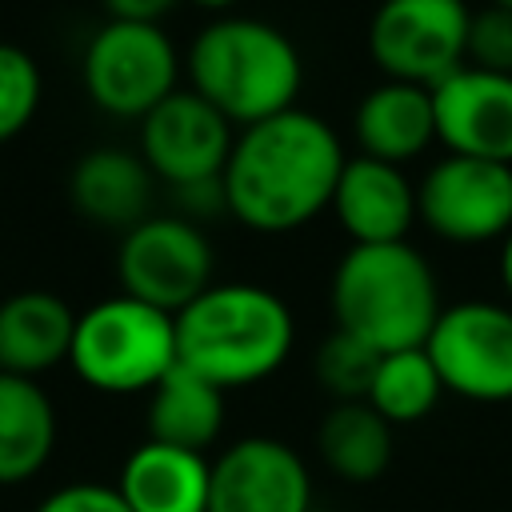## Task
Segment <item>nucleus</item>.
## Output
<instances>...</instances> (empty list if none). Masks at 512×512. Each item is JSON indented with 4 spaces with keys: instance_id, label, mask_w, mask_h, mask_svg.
<instances>
[{
    "instance_id": "9",
    "label": "nucleus",
    "mask_w": 512,
    "mask_h": 512,
    "mask_svg": "<svg viewBox=\"0 0 512 512\" xmlns=\"http://www.w3.org/2000/svg\"><path fill=\"white\" fill-rule=\"evenodd\" d=\"M444 392L464 400H512V308L496 300H460L440 312L424 340Z\"/></svg>"
},
{
    "instance_id": "22",
    "label": "nucleus",
    "mask_w": 512,
    "mask_h": 512,
    "mask_svg": "<svg viewBox=\"0 0 512 512\" xmlns=\"http://www.w3.org/2000/svg\"><path fill=\"white\" fill-rule=\"evenodd\" d=\"M440 396H444V384L428 352L404 348V352L380 356L364 404H372L388 424H416L436 408Z\"/></svg>"
},
{
    "instance_id": "8",
    "label": "nucleus",
    "mask_w": 512,
    "mask_h": 512,
    "mask_svg": "<svg viewBox=\"0 0 512 512\" xmlns=\"http://www.w3.org/2000/svg\"><path fill=\"white\" fill-rule=\"evenodd\" d=\"M212 244L200 224L184 216H148L120 236L116 280L120 292L144 300L168 316L184 312L212 280Z\"/></svg>"
},
{
    "instance_id": "21",
    "label": "nucleus",
    "mask_w": 512,
    "mask_h": 512,
    "mask_svg": "<svg viewBox=\"0 0 512 512\" xmlns=\"http://www.w3.org/2000/svg\"><path fill=\"white\" fill-rule=\"evenodd\" d=\"M316 452L348 484H368L392 464V424L364 400L332 404L316 428Z\"/></svg>"
},
{
    "instance_id": "14",
    "label": "nucleus",
    "mask_w": 512,
    "mask_h": 512,
    "mask_svg": "<svg viewBox=\"0 0 512 512\" xmlns=\"http://www.w3.org/2000/svg\"><path fill=\"white\" fill-rule=\"evenodd\" d=\"M328 212L352 244H400L420 220L416 184L404 176V168L372 156L344 160Z\"/></svg>"
},
{
    "instance_id": "12",
    "label": "nucleus",
    "mask_w": 512,
    "mask_h": 512,
    "mask_svg": "<svg viewBox=\"0 0 512 512\" xmlns=\"http://www.w3.org/2000/svg\"><path fill=\"white\" fill-rule=\"evenodd\" d=\"M312 476L300 452L272 436H248L212 460L208 512H308Z\"/></svg>"
},
{
    "instance_id": "2",
    "label": "nucleus",
    "mask_w": 512,
    "mask_h": 512,
    "mask_svg": "<svg viewBox=\"0 0 512 512\" xmlns=\"http://www.w3.org/2000/svg\"><path fill=\"white\" fill-rule=\"evenodd\" d=\"M292 340V308L264 284H212L176 312V364L224 392L268 380L288 360Z\"/></svg>"
},
{
    "instance_id": "27",
    "label": "nucleus",
    "mask_w": 512,
    "mask_h": 512,
    "mask_svg": "<svg viewBox=\"0 0 512 512\" xmlns=\"http://www.w3.org/2000/svg\"><path fill=\"white\" fill-rule=\"evenodd\" d=\"M108 20H136V24H160L180 0H100Z\"/></svg>"
},
{
    "instance_id": "19",
    "label": "nucleus",
    "mask_w": 512,
    "mask_h": 512,
    "mask_svg": "<svg viewBox=\"0 0 512 512\" xmlns=\"http://www.w3.org/2000/svg\"><path fill=\"white\" fill-rule=\"evenodd\" d=\"M56 448V408L40 380L0 372V484L32 480Z\"/></svg>"
},
{
    "instance_id": "28",
    "label": "nucleus",
    "mask_w": 512,
    "mask_h": 512,
    "mask_svg": "<svg viewBox=\"0 0 512 512\" xmlns=\"http://www.w3.org/2000/svg\"><path fill=\"white\" fill-rule=\"evenodd\" d=\"M500 284H504V292H508V300H512V232H508L504 244H500Z\"/></svg>"
},
{
    "instance_id": "30",
    "label": "nucleus",
    "mask_w": 512,
    "mask_h": 512,
    "mask_svg": "<svg viewBox=\"0 0 512 512\" xmlns=\"http://www.w3.org/2000/svg\"><path fill=\"white\" fill-rule=\"evenodd\" d=\"M488 4H496V8H508V12H512V0H488Z\"/></svg>"
},
{
    "instance_id": "26",
    "label": "nucleus",
    "mask_w": 512,
    "mask_h": 512,
    "mask_svg": "<svg viewBox=\"0 0 512 512\" xmlns=\"http://www.w3.org/2000/svg\"><path fill=\"white\" fill-rule=\"evenodd\" d=\"M36 512H132L120 496L116 484H64L56 492H48Z\"/></svg>"
},
{
    "instance_id": "6",
    "label": "nucleus",
    "mask_w": 512,
    "mask_h": 512,
    "mask_svg": "<svg viewBox=\"0 0 512 512\" xmlns=\"http://www.w3.org/2000/svg\"><path fill=\"white\" fill-rule=\"evenodd\" d=\"M88 100L120 120H144L176 92L180 56L160 24L104 20L84 44L80 60Z\"/></svg>"
},
{
    "instance_id": "25",
    "label": "nucleus",
    "mask_w": 512,
    "mask_h": 512,
    "mask_svg": "<svg viewBox=\"0 0 512 512\" xmlns=\"http://www.w3.org/2000/svg\"><path fill=\"white\" fill-rule=\"evenodd\" d=\"M464 68L512 76V12L484 4L472 12L468 24V48H464Z\"/></svg>"
},
{
    "instance_id": "5",
    "label": "nucleus",
    "mask_w": 512,
    "mask_h": 512,
    "mask_svg": "<svg viewBox=\"0 0 512 512\" xmlns=\"http://www.w3.org/2000/svg\"><path fill=\"white\" fill-rule=\"evenodd\" d=\"M68 364L96 392H152L176 368V316L124 292L108 296L76 316Z\"/></svg>"
},
{
    "instance_id": "3",
    "label": "nucleus",
    "mask_w": 512,
    "mask_h": 512,
    "mask_svg": "<svg viewBox=\"0 0 512 512\" xmlns=\"http://www.w3.org/2000/svg\"><path fill=\"white\" fill-rule=\"evenodd\" d=\"M188 88L232 128H252L296 108L304 60L288 32L256 16H220L188 48Z\"/></svg>"
},
{
    "instance_id": "7",
    "label": "nucleus",
    "mask_w": 512,
    "mask_h": 512,
    "mask_svg": "<svg viewBox=\"0 0 512 512\" xmlns=\"http://www.w3.org/2000/svg\"><path fill=\"white\" fill-rule=\"evenodd\" d=\"M468 24L464 0H380L368 20V56L384 80L436 88L464 68Z\"/></svg>"
},
{
    "instance_id": "17",
    "label": "nucleus",
    "mask_w": 512,
    "mask_h": 512,
    "mask_svg": "<svg viewBox=\"0 0 512 512\" xmlns=\"http://www.w3.org/2000/svg\"><path fill=\"white\" fill-rule=\"evenodd\" d=\"M352 132H356L360 156L404 168L436 140L432 88L404 84V80H380L356 104Z\"/></svg>"
},
{
    "instance_id": "23",
    "label": "nucleus",
    "mask_w": 512,
    "mask_h": 512,
    "mask_svg": "<svg viewBox=\"0 0 512 512\" xmlns=\"http://www.w3.org/2000/svg\"><path fill=\"white\" fill-rule=\"evenodd\" d=\"M376 364H380V352L368 348L364 340L340 332V328H332V336H328V340L316 348V356H312L316 384H320L336 404L368 400Z\"/></svg>"
},
{
    "instance_id": "11",
    "label": "nucleus",
    "mask_w": 512,
    "mask_h": 512,
    "mask_svg": "<svg viewBox=\"0 0 512 512\" xmlns=\"http://www.w3.org/2000/svg\"><path fill=\"white\" fill-rule=\"evenodd\" d=\"M236 128L192 88H176L140 120V160L168 188L224 176Z\"/></svg>"
},
{
    "instance_id": "13",
    "label": "nucleus",
    "mask_w": 512,
    "mask_h": 512,
    "mask_svg": "<svg viewBox=\"0 0 512 512\" xmlns=\"http://www.w3.org/2000/svg\"><path fill=\"white\" fill-rule=\"evenodd\" d=\"M432 112L448 156L512 164V76L460 68L432 88Z\"/></svg>"
},
{
    "instance_id": "16",
    "label": "nucleus",
    "mask_w": 512,
    "mask_h": 512,
    "mask_svg": "<svg viewBox=\"0 0 512 512\" xmlns=\"http://www.w3.org/2000/svg\"><path fill=\"white\" fill-rule=\"evenodd\" d=\"M76 312L44 288H24L0 300V372L40 380L68 360Z\"/></svg>"
},
{
    "instance_id": "1",
    "label": "nucleus",
    "mask_w": 512,
    "mask_h": 512,
    "mask_svg": "<svg viewBox=\"0 0 512 512\" xmlns=\"http://www.w3.org/2000/svg\"><path fill=\"white\" fill-rule=\"evenodd\" d=\"M344 160L336 128L308 108L240 128L224 164L228 216L260 236L296 232L328 212Z\"/></svg>"
},
{
    "instance_id": "4",
    "label": "nucleus",
    "mask_w": 512,
    "mask_h": 512,
    "mask_svg": "<svg viewBox=\"0 0 512 512\" xmlns=\"http://www.w3.org/2000/svg\"><path fill=\"white\" fill-rule=\"evenodd\" d=\"M332 320L380 356L424 348L440 320V284L432 264L408 244H352L332 272Z\"/></svg>"
},
{
    "instance_id": "24",
    "label": "nucleus",
    "mask_w": 512,
    "mask_h": 512,
    "mask_svg": "<svg viewBox=\"0 0 512 512\" xmlns=\"http://www.w3.org/2000/svg\"><path fill=\"white\" fill-rule=\"evenodd\" d=\"M40 96L44 76L32 52L0 40V144H8L32 124V116L40 112Z\"/></svg>"
},
{
    "instance_id": "20",
    "label": "nucleus",
    "mask_w": 512,
    "mask_h": 512,
    "mask_svg": "<svg viewBox=\"0 0 512 512\" xmlns=\"http://www.w3.org/2000/svg\"><path fill=\"white\" fill-rule=\"evenodd\" d=\"M224 428V388L176 364L148 392V440L204 452Z\"/></svg>"
},
{
    "instance_id": "15",
    "label": "nucleus",
    "mask_w": 512,
    "mask_h": 512,
    "mask_svg": "<svg viewBox=\"0 0 512 512\" xmlns=\"http://www.w3.org/2000/svg\"><path fill=\"white\" fill-rule=\"evenodd\" d=\"M152 192H156V176L140 160V152L112 148V144L84 152L68 176L72 208L88 224L116 228L120 236L152 216Z\"/></svg>"
},
{
    "instance_id": "18",
    "label": "nucleus",
    "mask_w": 512,
    "mask_h": 512,
    "mask_svg": "<svg viewBox=\"0 0 512 512\" xmlns=\"http://www.w3.org/2000/svg\"><path fill=\"white\" fill-rule=\"evenodd\" d=\"M212 464L204 452L144 440L120 468V496L132 512H208Z\"/></svg>"
},
{
    "instance_id": "29",
    "label": "nucleus",
    "mask_w": 512,
    "mask_h": 512,
    "mask_svg": "<svg viewBox=\"0 0 512 512\" xmlns=\"http://www.w3.org/2000/svg\"><path fill=\"white\" fill-rule=\"evenodd\" d=\"M192 4H200V8H208V12H228V8H236L240 0H192Z\"/></svg>"
},
{
    "instance_id": "10",
    "label": "nucleus",
    "mask_w": 512,
    "mask_h": 512,
    "mask_svg": "<svg viewBox=\"0 0 512 512\" xmlns=\"http://www.w3.org/2000/svg\"><path fill=\"white\" fill-rule=\"evenodd\" d=\"M420 224L448 244H488L512 232V164L444 156L416 184Z\"/></svg>"
}]
</instances>
